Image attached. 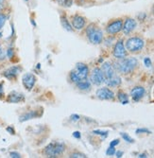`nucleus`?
Masks as SVG:
<instances>
[{
    "mask_svg": "<svg viewBox=\"0 0 154 158\" xmlns=\"http://www.w3.org/2000/svg\"><path fill=\"white\" fill-rule=\"evenodd\" d=\"M138 65V61L136 58H123V59H118L117 62L115 63V69L118 71L119 73L122 74H129L137 67Z\"/></svg>",
    "mask_w": 154,
    "mask_h": 158,
    "instance_id": "1",
    "label": "nucleus"
},
{
    "mask_svg": "<svg viewBox=\"0 0 154 158\" xmlns=\"http://www.w3.org/2000/svg\"><path fill=\"white\" fill-rule=\"evenodd\" d=\"M88 40L94 45H99L103 41V32L101 28L95 23H91L85 30Z\"/></svg>",
    "mask_w": 154,
    "mask_h": 158,
    "instance_id": "2",
    "label": "nucleus"
},
{
    "mask_svg": "<svg viewBox=\"0 0 154 158\" xmlns=\"http://www.w3.org/2000/svg\"><path fill=\"white\" fill-rule=\"evenodd\" d=\"M65 150V145L62 142L53 141L45 148L44 153L47 157H58L63 153Z\"/></svg>",
    "mask_w": 154,
    "mask_h": 158,
    "instance_id": "3",
    "label": "nucleus"
},
{
    "mask_svg": "<svg viewBox=\"0 0 154 158\" xmlns=\"http://www.w3.org/2000/svg\"><path fill=\"white\" fill-rule=\"evenodd\" d=\"M145 46V42L142 38L140 37H132L126 41V49L129 52L134 53V52H139L142 50Z\"/></svg>",
    "mask_w": 154,
    "mask_h": 158,
    "instance_id": "4",
    "label": "nucleus"
},
{
    "mask_svg": "<svg viewBox=\"0 0 154 158\" xmlns=\"http://www.w3.org/2000/svg\"><path fill=\"white\" fill-rule=\"evenodd\" d=\"M123 27V19L117 18L115 20H111L106 27V32L111 35H115L122 31Z\"/></svg>",
    "mask_w": 154,
    "mask_h": 158,
    "instance_id": "5",
    "label": "nucleus"
},
{
    "mask_svg": "<svg viewBox=\"0 0 154 158\" xmlns=\"http://www.w3.org/2000/svg\"><path fill=\"white\" fill-rule=\"evenodd\" d=\"M90 81L95 85H100L101 83L105 81V77H104V74L102 72L101 68L95 67L92 70L91 75H90Z\"/></svg>",
    "mask_w": 154,
    "mask_h": 158,
    "instance_id": "6",
    "label": "nucleus"
},
{
    "mask_svg": "<svg viewBox=\"0 0 154 158\" xmlns=\"http://www.w3.org/2000/svg\"><path fill=\"white\" fill-rule=\"evenodd\" d=\"M128 52L127 49L125 48V45L123 43V40H119L116 43L114 50H113V55L116 57V59H123L127 56Z\"/></svg>",
    "mask_w": 154,
    "mask_h": 158,
    "instance_id": "7",
    "label": "nucleus"
},
{
    "mask_svg": "<svg viewBox=\"0 0 154 158\" xmlns=\"http://www.w3.org/2000/svg\"><path fill=\"white\" fill-rule=\"evenodd\" d=\"M71 25L75 30L80 31L86 26V18L79 15V14H75V15L71 16Z\"/></svg>",
    "mask_w": 154,
    "mask_h": 158,
    "instance_id": "8",
    "label": "nucleus"
},
{
    "mask_svg": "<svg viewBox=\"0 0 154 158\" xmlns=\"http://www.w3.org/2000/svg\"><path fill=\"white\" fill-rule=\"evenodd\" d=\"M74 72L77 74V76L79 77V80H85L88 77L89 74V68L88 66L83 64V63H78L76 64L75 70H73Z\"/></svg>",
    "mask_w": 154,
    "mask_h": 158,
    "instance_id": "9",
    "label": "nucleus"
},
{
    "mask_svg": "<svg viewBox=\"0 0 154 158\" xmlns=\"http://www.w3.org/2000/svg\"><path fill=\"white\" fill-rule=\"evenodd\" d=\"M95 95L99 99H104V100H110V99H114L115 98L114 92L111 91V89L107 88V87L97 89Z\"/></svg>",
    "mask_w": 154,
    "mask_h": 158,
    "instance_id": "10",
    "label": "nucleus"
},
{
    "mask_svg": "<svg viewBox=\"0 0 154 158\" xmlns=\"http://www.w3.org/2000/svg\"><path fill=\"white\" fill-rule=\"evenodd\" d=\"M22 82L26 89L31 90L36 82V77L31 73H26L22 78Z\"/></svg>",
    "mask_w": 154,
    "mask_h": 158,
    "instance_id": "11",
    "label": "nucleus"
},
{
    "mask_svg": "<svg viewBox=\"0 0 154 158\" xmlns=\"http://www.w3.org/2000/svg\"><path fill=\"white\" fill-rule=\"evenodd\" d=\"M136 26H137V23L133 18H127L125 21H123L122 31H123L124 34H126V35L130 34L132 31L135 30Z\"/></svg>",
    "mask_w": 154,
    "mask_h": 158,
    "instance_id": "12",
    "label": "nucleus"
},
{
    "mask_svg": "<svg viewBox=\"0 0 154 158\" xmlns=\"http://www.w3.org/2000/svg\"><path fill=\"white\" fill-rule=\"evenodd\" d=\"M101 70L104 74V77H105V80H108V79H111L115 77L116 74V69L114 67V65H111V63L109 62H106L102 64L101 66Z\"/></svg>",
    "mask_w": 154,
    "mask_h": 158,
    "instance_id": "13",
    "label": "nucleus"
},
{
    "mask_svg": "<svg viewBox=\"0 0 154 158\" xmlns=\"http://www.w3.org/2000/svg\"><path fill=\"white\" fill-rule=\"evenodd\" d=\"M21 71H22V67L21 66L14 65V66H11V67L8 68L7 70H5L3 75L7 79H9V80H14L18 76V74L21 72Z\"/></svg>",
    "mask_w": 154,
    "mask_h": 158,
    "instance_id": "14",
    "label": "nucleus"
},
{
    "mask_svg": "<svg viewBox=\"0 0 154 158\" xmlns=\"http://www.w3.org/2000/svg\"><path fill=\"white\" fill-rule=\"evenodd\" d=\"M25 100V96L22 93L16 92V91H12L8 95L7 98V102L10 103H18Z\"/></svg>",
    "mask_w": 154,
    "mask_h": 158,
    "instance_id": "15",
    "label": "nucleus"
},
{
    "mask_svg": "<svg viewBox=\"0 0 154 158\" xmlns=\"http://www.w3.org/2000/svg\"><path fill=\"white\" fill-rule=\"evenodd\" d=\"M145 93H146V90L144 87H142V86H136V87L132 89L131 96L134 102H138V100H140L145 96Z\"/></svg>",
    "mask_w": 154,
    "mask_h": 158,
    "instance_id": "16",
    "label": "nucleus"
},
{
    "mask_svg": "<svg viewBox=\"0 0 154 158\" xmlns=\"http://www.w3.org/2000/svg\"><path fill=\"white\" fill-rule=\"evenodd\" d=\"M38 111H30L27 112L20 117L19 118V121L20 122H24V121H26V120H30L31 118H38V117H41L42 114H38L37 113Z\"/></svg>",
    "mask_w": 154,
    "mask_h": 158,
    "instance_id": "17",
    "label": "nucleus"
},
{
    "mask_svg": "<svg viewBox=\"0 0 154 158\" xmlns=\"http://www.w3.org/2000/svg\"><path fill=\"white\" fill-rule=\"evenodd\" d=\"M104 82H106V84H107L108 86H111V87H116V86L120 85V83H121V79H120L119 76L116 75V76L113 77V78L108 79V80H105Z\"/></svg>",
    "mask_w": 154,
    "mask_h": 158,
    "instance_id": "18",
    "label": "nucleus"
},
{
    "mask_svg": "<svg viewBox=\"0 0 154 158\" xmlns=\"http://www.w3.org/2000/svg\"><path fill=\"white\" fill-rule=\"evenodd\" d=\"M77 87L80 90H89L91 88V82L85 79V80H80L79 81H78L76 83Z\"/></svg>",
    "mask_w": 154,
    "mask_h": 158,
    "instance_id": "19",
    "label": "nucleus"
},
{
    "mask_svg": "<svg viewBox=\"0 0 154 158\" xmlns=\"http://www.w3.org/2000/svg\"><path fill=\"white\" fill-rule=\"evenodd\" d=\"M61 24L64 27V30H66L67 31H73V27H72L71 23H70L68 21V19L66 18V16H64V15L61 16Z\"/></svg>",
    "mask_w": 154,
    "mask_h": 158,
    "instance_id": "20",
    "label": "nucleus"
},
{
    "mask_svg": "<svg viewBox=\"0 0 154 158\" xmlns=\"http://www.w3.org/2000/svg\"><path fill=\"white\" fill-rule=\"evenodd\" d=\"M117 98H118V99L121 102L122 104H127V103H129V98H128V95H127V94H125L124 92L119 91L118 94H117Z\"/></svg>",
    "mask_w": 154,
    "mask_h": 158,
    "instance_id": "21",
    "label": "nucleus"
},
{
    "mask_svg": "<svg viewBox=\"0 0 154 158\" xmlns=\"http://www.w3.org/2000/svg\"><path fill=\"white\" fill-rule=\"evenodd\" d=\"M56 1L60 6L64 8H69L73 4V0H56Z\"/></svg>",
    "mask_w": 154,
    "mask_h": 158,
    "instance_id": "22",
    "label": "nucleus"
},
{
    "mask_svg": "<svg viewBox=\"0 0 154 158\" xmlns=\"http://www.w3.org/2000/svg\"><path fill=\"white\" fill-rule=\"evenodd\" d=\"M7 19H8V15H6L5 13L0 12V31H1V28H2L3 26L5 25Z\"/></svg>",
    "mask_w": 154,
    "mask_h": 158,
    "instance_id": "23",
    "label": "nucleus"
},
{
    "mask_svg": "<svg viewBox=\"0 0 154 158\" xmlns=\"http://www.w3.org/2000/svg\"><path fill=\"white\" fill-rule=\"evenodd\" d=\"M69 78H70V81H71L72 82H74L75 84L78 82V81H79L80 80L79 79V77L77 76V74L74 72V71H71L70 72V74H69Z\"/></svg>",
    "mask_w": 154,
    "mask_h": 158,
    "instance_id": "24",
    "label": "nucleus"
},
{
    "mask_svg": "<svg viewBox=\"0 0 154 158\" xmlns=\"http://www.w3.org/2000/svg\"><path fill=\"white\" fill-rule=\"evenodd\" d=\"M69 157H72V158H85L86 155L84 153H81V152H72L71 154L69 155Z\"/></svg>",
    "mask_w": 154,
    "mask_h": 158,
    "instance_id": "25",
    "label": "nucleus"
},
{
    "mask_svg": "<svg viewBox=\"0 0 154 158\" xmlns=\"http://www.w3.org/2000/svg\"><path fill=\"white\" fill-rule=\"evenodd\" d=\"M121 136H122V138H123L125 141H127V142H129V143H133V142H134V140H133L129 135L125 134V133H121Z\"/></svg>",
    "mask_w": 154,
    "mask_h": 158,
    "instance_id": "26",
    "label": "nucleus"
},
{
    "mask_svg": "<svg viewBox=\"0 0 154 158\" xmlns=\"http://www.w3.org/2000/svg\"><path fill=\"white\" fill-rule=\"evenodd\" d=\"M106 154L107 155H114V154H116V149H115V147H111L110 146V148L106 151Z\"/></svg>",
    "mask_w": 154,
    "mask_h": 158,
    "instance_id": "27",
    "label": "nucleus"
},
{
    "mask_svg": "<svg viewBox=\"0 0 154 158\" xmlns=\"http://www.w3.org/2000/svg\"><path fill=\"white\" fill-rule=\"evenodd\" d=\"M93 133L95 135H104V136H107L108 135V132H102V131H99V130H95L93 131Z\"/></svg>",
    "mask_w": 154,
    "mask_h": 158,
    "instance_id": "28",
    "label": "nucleus"
},
{
    "mask_svg": "<svg viewBox=\"0 0 154 158\" xmlns=\"http://www.w3.org/2000/svg\"><path fill=\"white\" fill-rule=\"evenodd\" d=\"M5 56H6L5 51L3 50V48H2L1 45H0V61H3V60L5 59Z\"/></svg>",
    "mask_w": 154,
    "mask_h": 158,
    "instance_id": "29",
    "label": "nucleus"
},
{
    "mask_svg": "<svg viewBox=\"0 0 154 158\" xmlns=\"http://www.w3.org/2000/svg\"><path fill=\"white\" fill-rule=\"evenodd\" d=\"M140 133H146V134H150V131L148 130V129H137L136 130V134H140Z\"/></svg>",
    "mask_w": 154,
    "mask_h": 158,
    "instance_id": "30",
    "label": "nucleus"
},
{
    "mask_svg": "<svg viewBox=\"0 0 154 158\" xmlns=\"http://www.w3.org/2000/svg\"><path fill=\"white\" fill-rule=\"evenodd\" d=\"M10 156L12 157V158H20L21 157V155L18 152H11L10 153Z\"/></svg>",
    "mask_w": 154,
    "mask_h": 158,
    "instance_id": "31",
    "label": "nucleus"
},
{
    "mask_svg": "<svg viewBox=\"0 0 154 158\" xmlns=\"http://www.w3.org/2000/svg\"><path fill=\"white\" fill-rule=\"evenodd\" d=\"M118 144H119V139H115V140H113L110 143V146L111 147H116Z\"/></svg>",
    "mask_w": 154,
    "mask_h": 158,
    "instance_id": "32",
    "label": "nucleus"
},
{
    "mask_svg": "<svg viewBox=\"0 0 154 158\" xmlns=\"http://www.w3.org/2000/svg\"><path fill=\"white\" fill-rule=\"evenodd\" d=\"M144 63H145L146 66H148V67H149V66L151 65V61H150V59H149V58H145Z\"/></svg>",
    "mask_w": 154,
    "mask_h": 158,
    "instance_id": "33",
    "label": "nucleus"
},
{
    "mask_svg": "<svg viewBox=\"0 0 154 158\" xmlns=\"http://www.w3.org/2000/svg\"><path fill=\"white\" fill-rule=\"evenodd\" d=\"M7 55H8L9 58H11V57L13 56V50L11 48H9L8 51H7Z\"/></svg>",
    "mask_w": 154,
    "mask_h": 158,
    "instance_id": "34",
    "label": "nucleus"
},
{
    "mask_svg": "<svg viewBox=\"0 0 154 158\" xmlns=\"http://www.w3.org/2000/svg\"><path fill=\"white\" fill-rule=\"evenodd\" d=\"M73 136L75 137V138H80V133L79 132H74L73 133Z\"/></svg>",
    "mask_w": 154,
    "mask_h": 158,
    "instance_id": "35",
    "label": "nucleus"
},
{
    "mask_svg": "<svg viewBox=\"0 0 154 158\" xmlns=\"http://www.w3.org/2000/svg\"><path fill=\"white\" fill-rule=\"evenodd\" d=\"M4 95V92H3V83H0V98Z\"/></svg>",
    "mask_w": 154,
    "mask_h": 158,
    "instance_id": "36",
    "label": "nucleus"
},
{
    "mask_svg": "<svg viewBox=\"0 0 154 158\" xmlns=\"http://www.w3.org/2000/svg\"><path fill=\"white\" fill-rule=\"evenodd\" d=\"M71 118H72V119H73V120H79V119L80 118H79V116H78V114H72Z\"/></svg>",
    "mask_w": 154,
    "mask_h": 158,
    "instance_id": "37",
    "label": "nucleus"
},
{
    "mask_svg": "<svg viewBox=\"0 0 154 158\" xmlns=\"http://www.w3.org/2000/svg\"><path fill=\"white\" fill-rule=\"evenodd\" d=\"M5 3H6V0H0V10H1V9L4 7Z\"/></svg>",
    "mask_w": 154,
    "mask_h": 158,
    "instance_id": "38",
    "label": "nucleus"
},
{
    "mask_svg": "<svg viewBox=\"0 0 154 158\" xmlns=\"http://www.w3.org/2000/svg\"><path fill=\"white\" fill-rule=\"evenodd\" d=\"M7 131L10 132L11 135H14V130H13V129H12L11 127H8V128H7Z\"/></svg>",
    "mask_w": 154,
    "mask_h": 158,
    "instance_id": "39",
    "label": "nucleus"
},
{
    "mask_svg": "<svg viewBox=\"0 0 154 158\" xmlns=\"http://www.w3.org/2000/svg\"><path fill=\"white\" fill-rule=\"evenodd\" d=\"M116 157H122V155H123V152L119 151V152H116Z\"/></svg>",
    "mask_w": 154,
    "mask_h": 158,
    "instance_id": "40",
    "label": "nucleus"
},
{
    "mask_svg": "<svg viewBox=\"0 0 154 158\" xmlns=\"http://www.w3.org/2000/svg\"><path fill=\"white\" fill-rule=\"evenodd\" d=\"M138 157H148V156H147V154H146V153H142V154H140Z\"/></svg>",
    "mask_w": 154,
    "mask_h": 158,
    "instance_id": "41",
    "label": "nucleus"
},
{
    "mask_svg": "<svg viewBox=\"0 0 154 158\" xmlns=\"http://www.w3.org/2000/svg\"><path fill=\"white\" fill-rule=\"evenodd\" d=\"M26 1H27V0H26Z\"/></svg>",
    "mask_w": 154,
    "mask_h": 158,
    "instance_id": "42",
    "label": "nucleus"
}]
</instances>
